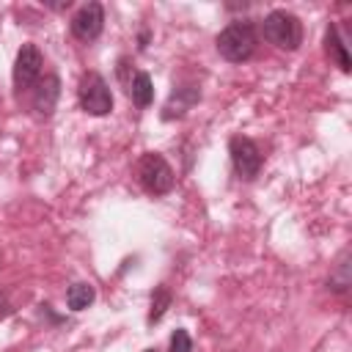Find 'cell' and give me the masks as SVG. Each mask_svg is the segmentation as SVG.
<instances>
[{
  "mask_svg": "<svg viewBox=\"0 0 352 352\" xmlns=\"http://www.w3.org/2000/svg\"><path fill=\"white\" fill-rule=\"evenodd\" d=\"M261 33L270 44H275L278 50H289L294 52L300 44H302V25L300 19L292 14V11H283V8H275L264 16L261 22Z\"/></svg>",
  "mask_w": 352,
  "mask_h": 352,
  "instance_id": "2",
  "label": "cell"
},
{
  "mask_svg": "<svg viewBox=\"0 0 352 352\" xmlns=\"http://www.w3.org/2000/svg\"><path fill=\"white\" fill-rule=\"evenodd\" d=\"M58 96H60V80L55 74H44V80L36 82V91H33V110L38 116H52L55 104H58Z\"/></svg>",
  "mask_w": 352,
  "mask_h": 352,
  "instance_id": "8",
  "label": "cell"
},
{
  "mask_svg": "<svg viewBox=\"0 0 352 352\" xmlns=\"http://www.w3.org/2000/svg\"><path fill=\"white\" fill-rule=\"evenodd\" d=\"M198 88H192V85H187V88H176L173 94H170V99H168V104H165V113H162V118L165 121H170V118H179V116H184L195 102H198Z\"/></svg>",
  "mask_w": 352,
  "mask_h": 352,
  "instance_id": "9",
  "label": "cell"
},
{
  "mask_svg": "<svg viewBox=\"0 0 352 352\" xmlns=\"http://www.w3.org/2000/svg\"><path fill=\"white\" fill-rule=\"evenodd\" d=\"M138 179H140L143 190L151 195H165L173 190V168L157 151H146L138 160Z\"/></svg>",
  "mask_w": 352,
  "mask_h": 352,
  "instance_id": "3",
  "label": "cell"
},
{
  "mask_svg": "<svg viewBox=\"0 0 352 352\" xmlns=\"http://www.w3.org/2000/svg\"><path fill=\"white\" fill-rule=\"evenodd\" d=\"M228 154H231V162L242 179H253L261 170V148L250 138L234 135L228 140Z\"/></svg>",
  "mask_w": 352,
  "mask_h": 352,
  "instance_id": "6",
  "label": "cell"
},
{
  "mask_svg": "<svg viewBox=\"0 0 352 352\" xmlns=\"http://www.w3.org/2000/svg\"><path fill=\"white\" fill-rule=\"evenodd\" d=\"M146 352H154V349H146Z\"/></svg>",
  "mask_w": 352,
  "mask_h": 352,
  "instance_id": "18",
  "label": "cell"
},
{
  "mask_svg": "<svg viewBox=\"0 0 352 352\" xmlns=\"http://www.w3.org/2000/svg\"><path fill=\"white\" fill-rule=\"evenodd\" d=\"M214 44H217V52L228 63H245L248 58H253V52L258 47L256 25L250 19H236V22H231L220 30Z\"/></svg>",
  "mask_w": 352,
  "mask_h": 352,
  "instance_id": "1",
  "label": "cell"
},
{
  "mask_svg": "<svg viewBox=\"0 0 352 352\" xmlns=\"http://www.w3.org/2000/svg\"><path fill=\"white\" fill-rule=\"evenodd\" d=\"M349 286V250L341 253L338 264H336V272L330 275V289L333 292H346Z\"/></svg>",
  "mask_w": 352,
  "mask_h": 352,
  "instance_id": "14",
  "label": "cell"
},
{
  "mask_svg": "<svg viewBox=\"0 0 352 352\" xmlns=\"http://www.w3.org/2000/svg\"><path fill=\"white\" fill-rule=\"evenodd\" d=\"M41 66H44V58H41L38 47L22 44V50L16 52V60H14V88L16 91L33 88L41 80Z\"/></svg>",
  "mask_w": 352,
  "mask_h": 352,
  "instance_id": "5",
  "label": "cell"
},
{
  "mask_svg": "<svg viewBox=\"0 0 352 352\" xmlns=\"http://www.w3.org/2000/svg\"><path fill=\"white\" fill-rule=\"evenodd\" d=\"M146 41H148V33H146V30H143V33H140V50H143V47H146Z\"/></svg>",
  "mask_w": 352,
  "mask_h": 352,
  "instance_id": "17",
  "label": "cell"
},
{
  "mask_svg": "<svg viewBox=\"0 0 352 352\" xmlns=\"http://www.w3.org/2000/svg\"><path fill=\"white\" fill-rule=\"evenodd\" d=\"M170 352H192V338L184 327H179L173 336H170Z\"/></svg>",
  "mask_w": 352,
  "mask_h": 352,
  "instance_id": "15",
  "label": "cell"
},
{
  "mask_svg": "<svg viewBox=\"0 0 352 352\" xmlns=\"http://www.w3.org/2000/svg\"><path fill=\"white\" fill-rule=\"evenodd\" d=\"M72 33L74 38L80 41H94L102 36V28H104V8L102 3H85L74 16H72Z\"/></svg>",
  "mask_w": 352,
  "mask_h": 352,
  "instance_id": "7",
  "label": "cell"
},
{
  "mask_svg": "<svg viewBox=\"0 0 352 352\" xmlns=\"http://www.w3.org/2000/svg\"><path fill=\"white\" fill-rule=\"evenodd\" d=\"M170 289L168 286H157L154 289V294H151V311H148V324H154V322H160L162 316H165V311L170 308Z\"/></svg>",
  "mask_w": 352,
  "mask_h": 352,
  "instance_id": "13",
  "label": "cell"
},
{
  "mask_svg": "<svg viewBox=\"0 0 352 352\" xmlns=\"http://www.w3.org/2000/svg\"><path fill=\"white\" fill-rule=\"evenodd\" d=\"M11 314V302L6 300V294H3V289H0V319H6Z\"/></svg>",
  "mask_w": 352,
  "mask_h": 352,
  "instance_id": "16",
  "label": "cell"
},
{
  "mask_svg": "<svg viewBox=\"0 0 352 352\" xmlns=\"http://www.w3.org/2000/svg\"><path fill=\"white\" fill-rule=\"evenodd\" d=\"M126 94H129V99L138 107H148L154 102V82H151V77L146 72H135L132 80L126 82Z\"/></svg>",
  "mask_w": 352,
  "mask_h": 352,
  "instance_id": "10",
  "label": "cell"
},
{
  "mask_svg": "<svg viewBox=\"0 0 352 352\" xmlns=\"http://www.w3.org/2000/svg\"><path fill=\"white\" fill-rule=\"evenodd\" d=\"M77 99H80V107H82L88 116H107V113L113 110L110 85H107L104 77L96 74V72L82 74L80 88H77Z\"/></svg>",
  "mask_w": 352,
  "mask_h": 352,
  "instance_id": "4",
  "label": "cell"
},
{
  "mask_svg": "<svg viewBox=\"0 0 352 352\" xmlns=\"http://www.w3.org/2000/svg\"><path fill=\"white\" fill-rule=\"evenodd\" d=\"M324 50H327L330 60H333V63H336L341 72H349V55H346L344 41L338 38L336 25H327V33H324Z\"/></svg>",
  "mask_w": 352,
  "mask_h": 352,
  "instance_id": "11",
  "label": "cell"
},
{
  "mask_svg": "<svg viewBox=\"0 0 352 352\" xmlns=\"http://www.w3.org/2000/svg\"><path fill=\"white\" fill-rule=\"evenodd\" d=\"M94 297H96V292H94L91 283H74V286H69V292H66V305H69L72 311H82V308H88V305L94 302Z\"/></svg>",
  "mask_w": 352,
  "mask_h": 352,
  "instance_id": "12",
  "label": "cell"
}]
</instances>
